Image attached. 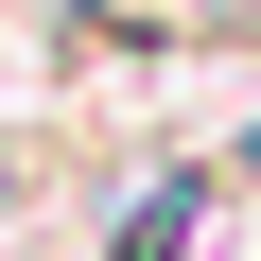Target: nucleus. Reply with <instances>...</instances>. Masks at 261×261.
Segmentation results:
<instances>
[{
	"label": "nucleus",
	"instance_id": "nucleus-2",
	"mask_svg": "<svg viewBox=\"0 0 261 261\" xmlns=\"http://www.w3.org/2000/svg\"><path fill=\"white\" fill-rule=\"evenodd\" d=\"M192 209H209L192 174H174V192H140V209H122V244H105V261H192Z\"/></svg>",
	"mask_w": 261,
	"mask_h": 261
},
{
	"label": "nucleus",
	"instance_id": "nucleus-1",
	"mask_svg": "<svg viewBox=\"0 0 261 261\" xmlns=\"http://www.w3.org/2000/svg\"><path fill=\"white\" fill-rule=\"evenodd\" d=\"M105 35H261V0H87Z\"/></svg>",
	"mask_w": 261,
	"mask_h": 261
}]
</instances>
